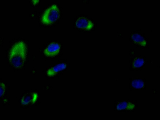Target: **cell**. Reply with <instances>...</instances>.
I'll return each mask as SVG.
<instances>
[{
	"mask_svg": "<svg viewBox=\"0 0 160 120\" xmlns=\"http://www.w3.org/2000/svg\"><path fill=\"white\" fill-rule=\"evenodd\" d=\"M75 26L78 28L89 30L91 29L93 24L91 21L84 17H80L75 22Z\"/></svg>",
	"mask_w": 160,
	"mask_h": 120,
	"instance_id": "obj_5",
	"label": "cell"
},
{
	"mask_svg": "<svg viewBox=\"0 0 160 120\" xmlns=\"http://www.w3.org/2000/svg\"><path fill=\"white\" fill-rule=\"evenodd\" d=\"M131 38L133 42L142 46L146 45V42L144 38L140 34L135 33L133 34Z\"/></svg>",
	"mask_w": 160,
	"mask_h": 120,
	"instance_id": "obj_9",
	"label": "cell"
},
{
	"mask_svg": "<svg viewBox=\"0 0 160 120\" xmlns=\"http://www.w3.org/2000/svg\"><path fill=\"white\" fill-rule=\"evenodd\" d=\"M5 90V84L3 82H0V97L2 96L4 94Z\"/></svg>",
	"mask_w": 160,
	"mask_h": 120,
	"instance_id": "obj_11",
	"label": "cell"
},
{
	"mask_svg": "<svg viewBox=\"0 0 160 120\" xmlns=\"http://www.w3.org/2000/svg\"><path fill=\"white\" fill-rule=\"evenodd\" d=\"M38 97V95L37 92H29L22 97L21 99V103L23 105L33 104L36 102Z\"/></svg>",
	"mask_w": 160,
	"mask_h": 120,
	"instance_id": "obj_6",
	"label": "cell"
},
{
	"mask_svg": "<svg viewBox=\"0 0 160 120\" xmlns=\"http://www.w3.org/2000/svg\"><path fill=\"white\" fill-rule=\"evenodd\" d=\"M32 0V4L34 5V6H35L37 4L40 0Z\"/></svg>",
	"mask_w": 160,
	"mask_h": 120,
	"instance_id": "obj_12",
	"label": "cell"
},
{
	"mask_svg": "<svg viewBox=\"0 0 160 120\" xmlns=\"http://www.w3.org/2000/svg\"><path fill=\"white\" fill-rule=\"evenodd\" d=\"M134 101L122 100L116 102L115 104L116 110L119 111L133 110L135 107Z\"/></svg>",
	"mask_w": 160,
	"mask_h": 120,
	"instance_id": "obj_4",
	"label": "cell"
},
{
	"mask_svg": "<svg viewBox=\"0 0 160 120\" xmlns=\"http://www.w3.org/2000/svg\"><path fill=\"white\" fill-rule=\"evenodd\" d=\"M67 65L64 63H60L48 69L46 72L47 75L49 77L53 76L59 72L65 69Z\"/></svg>",
	"mask_w": 160,
	"mask_h": 120,
	"instance_id": "obj_7",
	"label": "cell"
},
{
	"mask_svg": "<svg viewBox=\"0 0 160 120\" xmlns=\"http://www.w3.org/2000/svg\"><path fill=\"white\" fill-rule=\"evenodd\" d=\"M145 61L143 58L140 57L135 58L132 64V68L134 69H138L141 68L144 64Z\"/></svg>",
	"mask_w": 160,
	"mask_h": 120,
	"instance_id": "obj_10",
	"label": "cell"
},
{
	"mask_svg": "<svg viewBox=\"0 0 160 120\" xmlns=\"http://www.w3.org/2000/svg\"><path fill=\"white\" fill-rule=\"evenodd\" d=\"M60 50V45L58 43L52 42L45 48L43 51V53L47 57H53L58 55Z\"/></svg>",
	"mask_w": 160,
	"mask_h": 120,
	"instance_id": "obj_3",
	"label": "cell"
},
{
	"mask_svg": "<svg viewBox=\"0 0 160 120\" xmlns=\"http://www.w3.org/2000/svg\"><path fill=\"white\" fill-rule=\"evenodd\" d=\"M26 47L22 41L16 43L12 46L9 53V60L11 64L16 68L21 67L26 59Z\"/></svg>",
	"mask_w": 160,
	"mask_h": 120,
	"instance_id": "obj_1",
	"label": "cell"
},
{
	"mask_svg": "<svg viewBox=\"0 0 160 120\" xmlns=\"http://www.w3.org/2000/svg\"><path fill=\"white\" fill-rule=\"evenodd\" d=\"M60 15V10L56 4H53L47 9L42 16L41 21L46 25L51 24L56 21Z\"/></svg>",
	"mask_w": 160,
	"mask_h": 120,
	"instance_id": "obj_2",
	"label": "cell"
},
{
	"mask_svg": "<svg viewBox=\"0 0 160 120\" xmlns=\"http://www.w3.org/2000/svg\"><path fill=\"white\" fill-rule=\"evenodd\" d=\"M145 80L142 78H132L130 80V87L133 89H140L145 87Z\"/></svg>",
	"mask_w": 160,
	"mask_h": 120,
	"instance_id": "obj_8",
	"label": "cell"
}]
</instances>
